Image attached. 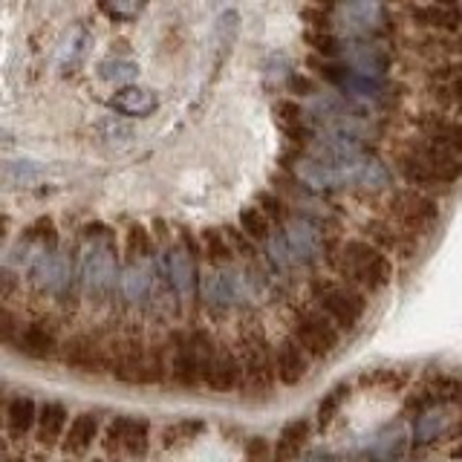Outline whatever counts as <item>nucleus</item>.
<instances>
[{
    "label": "nucleus",
    "instance_id": "5fc2aeb1",
    "mask_svg": "<svg viewBox=\"0 0 462 462\" xmlns=\"http://www.w3.org/2000/svg\"><path fill=\"white\" fill-rule=\"evenodd\" d=\"M98 9L105 14H110L113 21H130V18H136V14L144 12L142 4H122V0H116V4H101Z\"/></svg>",
    "mask_w": 462,
    "mask_h": 462
},
{
    "label": "nucleus",
    "instance_id": "f257e3e1",
    "mask_svg": "<svg viewBox=\"0 0 462 462\" xmlns=\"http://www.w3.org/2000/svg\"><path fill=\"white\" fill-rule=\"evenodd\" d=\"M119 245H116V231L105 223H90L84 228V249L79 252V278L81 295L90 310H105L116 303V289H119Z\"/></svg>",
    "mask_w": 462,
    "mask_h": 462
},
{
    "label": "nucleus",
    "instance_id": "864d4df0",
    "mask_svg": "<svg viewBox=\"0 0 462 462\" xmlns=\"http://www.w3.org/2000/svg\"><path fill=\"white\" fill-rule=\"evenodd\" d=\"M38 177H41V168L32 162V159H12V165H9V180L12 182L26 185V182H32Z\"/></svg>",
    "mask_w": 462,
    "mask_h": 462
},
{
    "label": "nucleus",
    "instance_id": "aec40b11",
    "mask_svg": "<svg viewBox=\"0 0 462 462\" xmlns=\"http://www.w3.org/2000/svg\"><path fill=\"white\" fill-rule=\"evenodd\" d=\"M411 127L416 136H425L428 142L439 144V148L451 151L462 159V119H457V116L428 107L411 116Z\"/></svg>",
    "mask_w": 462,
    "mask_h": 462
},
{
    "label": "nucleus",
    "instance_id": "6e6d98bb",
    "mask_svg": "<svg viewBox=\"0 0 462 462\" xmlns=\"http://www.w3.org/2000/svg\"><path fill=\"white\" fill-rule=\"evenodd\" d=\"M272 457V448L263 437H252L249 442H245V462H269Z\"/></svg>",
    "mask_w": 462,
    "mask_h": 462
},
{
    "label": "nucleus",
    "instance_id": "9d476101",
    "mask_svg": "<svg viewBox=\"0 0 462 462\" xmlns=\"http://www.w3.org/2000/svg\"><path fill=\"white\" fill-rule=\"evenodd\" d=\"M384 211H387L390 223H396L399 228H404L413 237L428 235V231L439 223V214H442L437 197L416 191V188H408V185L390 188Z\"/></svg>",
    "mask_w": 462,
    "mask_h": 462
},
{
    "label": "nucleus",
    "instance_id": "c756f323",
    "mask_svg": "<svg viewBox=\"0 0 462 462\" xmlns=\"http://www.w3.org/2000/svg\"><path fill=\"white\" fill-rule=\"evenodd\" d=\"M312 437V422L307 416H298L292 422H286L274 442V462H298L303 457Z\"/></svg>",
    "mask_w": 462,
    "mask_h": 462
},
{
    "label": "nucleus",
    "instance_id": "5701e85b",
    "mask_svg": "<svg viewBox=\"0 0 462 462\" xmlns=\"http://www.w3.org/2000/svg\"><path fill=\"white\" fill-rule=\"evenodd\" d=\"M402 12L422 32H462V4H408Z\"/></svg>",
    "mask_w": 462,
    "mask_h": 462
},
{
    "label": "nucleus",
    "instance_id": "052dcab7",
    "mask_svg": "<svg viewBox=\"0 0 462 462\" xmlns=\"http://www.w3.org/2000/svg\"><path fill=\"white\" fill-rule=\"evenodd\" d=\"M448 457H451L454 462H462V439H459V445H454L451 451H448Z\"/></svg>",
    "mask_w": 462,
    "mask_h": 462
},
{
    "label": "nucleus",
    "instance_id": "393cba45",
    "mask_svg": "<svg viewBox=\"0 0 462 462\" xmlns=\"http://www.w3.org/2000/svg\"><path fill=\"white\" fill-rule=\"evenodd\" d=\"M98 437H101V416L98 413L84 411L79 416H72L69 428L64 433V442H61V454L67 459H84L93 451Z\"/></svg>",
    "mask_w": 462,
    "mask_h": 462
},
{
    "label": "nucleus",
    "instance_id": "39448f33",
    "mask_svg": "<svg viewBox=\"0 0 462 462\" xmlns=\"http://www.w3.org/2000/svg\"><path fill=\"white\" fill-rule=\"evenodd\" d=\"M235 350L243 365V390L257 396H269L278 387V370H274V344L269 341L263 324L245 315L237 327Z\"/></svg>",
    "mask_w": 462,
    "mask_h": 462
},
{
    "label": "nucleus",
    "instance_id": "bb28decb",
    "mask_svg": "<svg viewBox=\"0 0 462 462\" xmlns=\"http://www.w3.org/2000/svg\"><path fill=\"white\" fill-rule=\"evenodd\" d=\"M67 428H69V411H67V404L55 402V399L43 402L41 408H38L35 442L41 448H47V451H52V448H61Z\"/></svg>",
    "mask_w": 462,
    "mask_h": 462
},
{
    "label": "nucleus",
    "instance_id": "412c9836",
    "mask_svg": "<svg viewBox=\"0 0 462 462\" xmlns=\"http://www.w3.org/2000/svg\"><path fill=\"white\" fill-rule=\"evenodd\" d=\"M390 168H393L396 177L408 185V188H416V191H425L430 197H445L454 191V185H448L437 171H430L425 162H419L416 156H411L404 148L393 144V156H390Z\"/></svg>",
    "mask_w": 462,
    "mask_h": 462
},
{
    "label": "nucleus",
    "instance_id": "9b49d317",
    "mask_svg": "<svg viewBox=\"0 0 462 462\" xmlns=\"http://www.w3.org/2000/svg\"><path fill=\"white\" fill-rule=\"evenodd\" d=\"M58 361L79 375H110V338L90 329L72 332L58 350Z\"/></svg>",
    "mask_w": 462,
    "mask_h": 462
},
{
    "label": "nucleus",
    "instance_id": "79ce46f5",
    "mask_svg": "<svg viewBox=\"0 0 462 462\" xmlns=\"http://www.w3.org/2000/svg\"><path fill=\"white\" fill-rule=\"evenodd\" d=\"M350 390H353L350 382H341V384H336V387H332L329 393L321 399V404H318V428L327 430V428L332 425V419L338 416V411L344 408V402L350 399Z\"/></svg>",
    "mask_w": 462,
    "mask_h": 462
},
{
    "label": "nucleus",
    "instance_id": "2f4dec72",
    "mask_svg": "<svg viewBox=\"0 0 462 462\" xmlns=\"http://www.w3.org/2000/svg\"><path fill=\"white\" fill-rule=\"evenodd\" d=\"M263 260H266V266L274 274H278V278H292L295 269H300L295 263L292 249H289V240H286V231L283 228H274L272 231L269 243L263 245Z\"/></svg>",
    "mask_w": 462,
    "mask_h": 462
},
{
    "label": "nucleus",
    "instance_id": "c03bdc74",
    "mask_svg": "<svg viewBox=\"0 0 462 462\" xmlns=\"http://www.w3.org/2000/svg\"><path fill=\"white\" fill-rule=\"evenodd\" d=\"M202 430H206V422H202V419H177V422H171V425L162 428V445L165 448H177L182 442L197 439Z\"/></svg>",
    "mask_w": 462,
    "mask_h": 462
},
{
    "label": "nucleus",
    "instance_id": "423d86ee",
    "mask_svg": "<svg viewBox=\"0 0 462 462\" xmlns=\"http://www.w3.org/2000/svg\"><path fill=\"white\" fill-rule=\"evenodd\" d=\"M307 292H310L312 307L318 312H324L341 336L344 332H353L365 321V315L370 310V300L361 289L344 283L338 278H327V274H312L307 283Z\"/></svg>",
    "mask_w": 462,
    "mask_h": 462
},
{
    "label": "nucleus",
    "instance_id": "b1692460",
    "mask_svg": "<svg viewBox=\"0 0 462 462\" xmlns=\"http://www.w3.org/2000/svg\"><path fill=\"white\" fill-rule=\"evenodd\" d=\"M202 387L214 390V393H235V390H243V365L231 344L220 341L214 365L206 375V382H202Z\"/></svg>",
    "mask_w": 462,
    "mask_h": 462
},
{
    "label": "nucleus",
    "instance_id": "7ed1b4c3",
    "mask_svg": "<svg viewBox=\"0 0 462 462\" xmlns=\"http://www.w3.org/2000/svg\"><path fill=\"white\" fill-rule=\"evenodd\" d=\"M26 283L35 295L52 298L58 307L76 312L81 295L79 278V252L76 249H55V252H35L32 263L26 269Z\"/></svg>",
    "mask_w": 462,
    "mask_h": 462
},
{
    "label": "nucleus",
    "instance_id": "cd10ccee",
    "mask_svg": "<svg viewBox=\"0 0 462 462\" xmlns=\"http://www.w3.org/2000/svg\"><path fill=\"white\" fill-rule=\"evenodd\" d=\"M107 105L119 116H127V119H148V116L159 110V96L151 87L130 84V87H119V90L110 96Z\"/></svg>",
    "mask_w": 462,
    "mask_h": 462
},
{
    "label": "nucleus",
    "instance_id": "4d7b16f0",
    "mask_svg": "<svg viewBox=\"0 0 462 462\" xmlns=\"http://www.w3.org/2000/svg\"><path fill=\"white\" fill-rule=\"evenodd\" d=\"M298 462H336V457L327 454V451H321V448H315V451H307Z\"/></svg>",
    "mask_w": 462,
    "mask_h": 462
},
{
    "label": "nucleus",
    "instance_id": "72a5a7b5",
    "mask_svg": "<svg viewBox=\"0 0 462 462\" xmlns=\"http://www.w3.org/2000/svg\"><path fill=\"white\" fill-rule=\"evenodd\" d=\"M122 252H125L122 260H153L159 254V245L153 240V231H148L142 223L127 226Z\"/></svg>",
    "mask_w": 462,
    "mask_h": 462
},
{
    "label": "nucleus",
    "instance_id": "1a4fd4ad",
    "mask_svg": "<svg viewBox=\"0 0 462 462\" xmlns=\"http://www.w3.org/2000/svg\"><path fill=\"white\" fill-rule=\"evenodd\" d=\"M289 336L298 341V346L310 356V361H327L341 346V332L312 303H292Z\"/></svg>",
    "mask_w": 462,
    "mask_h": 462
},
{
    "label": "nucleus",
    "instance_id": "4c0bfd02",
    "mask_svg": "<svg viewBox=\"0 0 462 462\" xmlns=\"http://www.w3.org/2000/svg\"><path fill=\"white\" fill-rule=\"evenodd\" d=\"M257 208L263 211V217L272 223V228H286V223L292 220V208H289V202L274 191V188H263V191H257Z\"/></svg>",
    "mask_w": 462,
    "mask_h": 462
},
{
    "label": "nucleus",
    "instance_id": "473e14b6",
    "mask_svg": "<svg viewBox=\"0 0 462 462\" xmlns=\"http://www.w3.org/2000/svg\"><path fill=\"white\" fill-rule=\"evenodd\" d=\"M199 245H202V257H206L208 269L237 266V257H235V252H231V243H228L223 228H206L199 235Z\"/></svg>",
    "mask_w": 462,
    "mask_h": 462
},
{
    "label": "nucleus",
    "instance_id": "37998d69",
    "mask_svg": "<svg viewBox=\"0 0 462 462\" xmlns=\"http://www.w3.org/2000/svg\"><path fill=\"white\" fill-rule=\"evenodd\" d=\"M125 430H127V413L113 416L101 430V451L110 459L125 457Z\"/></svg>",
    "mask_w": 462,
    "mask_h": 462
},
{
    "label": "nucleus",
    "instance_id": "603ef678",
    "mask_svg": "<svg viewBox=\"0 0 462 462\" xmlns=\"http://www.w3.org/2000/svg\"><path fill=\"white\" fill-rule=\"evenodd\" d=\"M318 90H321L318 81L310 79V76H303V72H289V76H286V93H295L300 98H312Z\"/></svg>",
    "mask_w": 462,
    "mask_h": 462
},
{
    "label": "nucleus",
    "instance_id": "49530a36",
    "mask_svg": "<svg viewBox=\"0 0 462 462\" xmlns=\"http://www.w3.org/2000/svg\"><path fill=\"white\" fill-rule=\"evenodd\" d=\"M23 235L35 243V249L41 252H55L61 249V237H58V228H55V220L52 217H38V220L29 226Z\"/></svg>",
    "mask_w": 462,
    "mask_h": 462
},
{
    "label": "nucleus",
    "instance_id": "bf43d9fd",
    "mask_svg": "<svg viewBox=\"0 0 462 462\" xmlns=\"http://www.w3.org/2000/svg\"><path fill=\"white\" fill-rule=\"evenodd\" d=\"M9 228H12L9 214H0V240H6V237H9Z\"/></svg>",
    "mask_w": 462,
    "mask_h": 462
},
{
    "label": "nucleus",
    "instance_id": "13d9d810",
    "mask_svg": "<svg viewBox=\"0 0 462 462\" xmlns=\"http://www.w3.org/2000/svg\"><path fill=\"white\" fill-rule=\"evenodd\" d=\"M9 390L4 387V384H0V428H4L6 425V411H9Z\"/></svg>",
    "mask_w": 462,
    "mask_h": 462
},
{
    "label": "nucleus",
    "instance_id": "680f3d73",
    "mask_svg": "<svg viewBox=\"0 0 462 462\" xmlns=\"http://www.w3.org/2000/svg\"><path fill=\"white\" fill-rule=\"evenodd\" d=\"M454 433H457V437L462 439V416L457 419V425H454Z\"/></svg>",
    "mask_w": 462,
    "mask_h": 462
},
{
    "label": "nucleus",
    "instance_id": "a211bd4d",
    "mask_svg": "<svg viewBox=\"0 0 462 462\" xmlns=\"http://www.w3.org/2000/svg\"><path fill=\"white\" fill-rule=\"evenodd\" d=\"M274 122H278L283 142H286V153L283 156H303L310 151V144L315 139V130L303 113V105L295 98H278L272 105Z\"/></svg>",
    "mask_w": 462,
    "mask_h": 462
},
{
    "label": "nucleus",
    "instance_id": "ea45409f",
    "mask_svg": "<svg viewBox=\"0 0 462 462\" xmlns=\"http://www.w3.org/2000/svg\"><path fill=\"white\" fill-rule=\"evenodd\" d=\"M425 87H462V61L459 58H445V61H433L425 72Z\"/></svg>",
    "mask_w": 462,
    "mask_h": 462
},
{
    "label": "nucleus",
    "instance_id": "a19ab883",
    "mask_svg": "<svg viewBox=\"0 0 462 462\" xmlns=\"http://www.w3.org/2000/svg\"><path fill=\"white\" fill-rule=\"evenodd\" d=\"M87 50H90V32L84 26H76L61 50V72H76L84 61Z\"/></svg>",
    "mask_w": 462,
    "mask_h": 462
},
{
    "label": "nucleus",
    "instance_id": "6e6552de",
    "mask_svg": "<svg viewBox=\"0 0 462 462\" xmlns=\"http://www.w3.org/2000/svg\"><path fill=\"white\" fill-rule=\"evenodd\" d=\"M332 32L344 41H387L393 35V14L390 6L373 0H353V4L332 6Z\"/></svg>",
    "mask_w": 462,
    "mask_h": 462
},
{
    "label": "nucleus",
    "instance_id": "58836bf2",
    "mask_svg": "<svg viewBox=\"0 0 462 462\" xmlns=\"http://www.w3.org/2000/svg\"><path fill=\"white\" fill-rule=\"evenodd\" d=\"M237 228L243 231L245 237H249L252 243H257L260 249L269 243V237H272V223L263 217V211H260L257 206H249V208H243L240 211V217H237Z\"/></svg>",
    "mask_w": 462,
    "mask_h": 462
},
{
    "label": "nucleus",
    "instance_id": "e433bc0d",
    "mask_svg": "<svg viewBox=\"0 0 462 462\" xmlns=\"http://www.w3.org/2000/svg\"><path fill=\"white\" fill-rule=\"evenodd\" d=\"M139 76V64L134 58H122V55H110L105 61L98 64V79L107 81V84H119V87H130Z\"/></svg>",
    "mask_w": 462,
    "mask_h": 462
},
{
    "label": "nucleus",
    "instance_id": "7c9ffc66",
    "mask_svg": "<svg viewBox=\"0 0 462 462\" xmlns=\"http://www.w3.org/2000/svg\"><path fill=\"white\" fill-rule=\"evenodd\" d=\"M448 428H451V411H448L445 404H437V408H428L422 413H416L411 439L416 445H430L439 437H445Z\"/></svg>",
    "mask_w": 462,
    "mask_h": 462
},
{
    "label": "nucleus",
    "instance_id": "a878e982",
    "mask_svg": "<svg viewBox=\"0 0 462 462\" xmlns=\"http://www.w3.org/2000/svg\"><path fill=\"white\" fill-rule=\"evenodd\" d=\"M310 356L300 350L298 341L289 336H281L274 341V370H278V384L283 387H295L303 382V375L310 373Z\"/></svg>",
    "mask_w": 462,
    "mask_h": 462
},
{
    "label": "nucleus",
    "instance_id": "de8ad7c7",
    "mask_svg": "<svg viewBox=\"0 0 462 462\" xmlns=\"http://www.w3.org/2000/svg\"><path fill=\"white\" fill-rule=\"evenodd\" d=\"M223 231H226V237L231 243V252H235L240 266H254V263H260V245L257 243H252L249 237H245L237 226H226Z\"/></svg>",
    "mask_w": 462,
    "mask_h": 462
},
{
    "label": "nucleus",
    "instance_id": "c85d7f7f",
    "mask_svg": "<svg viewBox=\"0 0 462 462\" xmlns=\"http://www.w3.org/2000/svg\"><path fill=\"white\" fill-rule=\"evenodd\" d=\"M38 408L41 404L29 396V393H12L9 399V411H6V437L9 442H23L29 433L38 425Z\"/></svg>",
    "mask_w": 462,
    "mask_h": 462
},
{
    "label": "nucleus",
    "instance_id": "0eeeda50",
    "mask_svg": "<svg viewBox=\"0 0 462 462\" xmlns=\"http://www.w3.org/2000/svg\"><path fill=\"white\" fill-rule=\"evenodd\" d=\"M199 257L202 245L199 237L191 235V228H180V237L156 254V272L173 286L182 310L191 307L199 295Z\"/></svg>",
    "mask_w": 462,
    "mask_h": 462
},
{
    "label": "nucleus",
    "instance_id": "6ab92c4d",
    "mask_svg": "<svg viewBox=\"0 0 462 462\" xmlns=\"http://www.w3.org/2000/svg\"><path fill=\"white\" fill-rule=\"evenodd\" d=\"M61 344H64L61 324H58L55 318H35V321L23 324L12 350L29 361H50V358H58Z\"/></svg>",
    "mask_w": 462,
    "mask_h": 462
},
{
    "label": "nucleus",
    "instance_id": "f704fd0d",
    "mask_svg": "<svg viewBox=\"0 0 462 462\" xmlns=\"http://www.w3.org/2000/svg\"><path fill=\"white\" fill-rule=\"evenodd\" d=\"M151 451V419L148 416H130L127 413V430H125V457L127 459H144Z\"/></svg>",
    "mask_w": 462,
    "mask_h": 462
},
{
    "label": "nucleus",
    "instance_id": "2eb2a0df",
    "mask_svg": "<svg viewBox=\"0 0 462 462\" xmlns=\"http://www.w3.org/2000/svg\"><path fill=\"white\" fill-rule=\"evenodd\" d=\"M156 286V257L153 260H122L116 303L125 310H151Z\"/></svg>",
    "mask_w": 462,
    "mask_h": 462
},
{
    "label": "nucleus",
    "instance_id": "dca6fc26",
    "mask_svg": "<svg viewBox=\"0 0 462 462\" xmlns=\"http://www.w3.org/2000/svg\"><path fill=\"white\" fill-rule=\"evenodd\" d=\"M283 231H286L289 249H292L298 266H318V263H324V260H332V245H329L332 237L312 220L292 217Z\"/></svg>",
    "mask_w": 462,
    "mask_h": 462
},
{
    "label": "nucleus",
    "instance_id": "ddd939ff",
    "mask_svg": "<svg viewBox=\"0 0 462 462\" xmlns=\"http://www.w3.org/2000/svg\"><path fill=\"white\" fill-rule=\"evenodd\" d=\"M338 64L353 69L356 76L365 79H390V72L396 67V52L390 47V41H344Z\"/></svg>",
    "mask_w": 462,
    "mask_h": 462
},
{
    "label": "nucleus",
    "instance_id": "f3484780",
    "mask_svg": "<svg viewBox=\"0 0 462 462\" xmlns=\"http://www.w3.org/2000/svg\"><path fill=\"white\" fill-rule=\"evenodd\" d=\"M367 243H373L375 249L384 252L390 260L399 257V260H413L419 254V237L408 235L404 228H399L396 223H390L387 217H367L365 223H361V235Z\"/></svg>",
    "mask_w": 462,
    "mask_h": 462
},
{
    "label": "nucleus",
    "instance_id": "a18cd8bd",
    "mask_svg": "<svg viewBox=\"0 0 462 462\" xmlns=\"http://www.w3.org/2000/svg\"><path fill=\"white\" fill-rule=\"evenodd\" d=\"M425 98L430 101L433 110L462 119V87H425Z\"/></svg>",
    "mask_w": 462,
    "mask_h": 462
},
{
    "label": "nucleus",
    "instance_id": "3c124183",
    "mask_svg": "<svg viewBox=\"0 0 462 462\" xmlns=\"http://www.w3.org/2000/svg\"><path fill=\"white\" fill-rule=\"evenodd\" d=\"M23 289V272L14 269L12 263H0V300L18 298Z\"/></svg>",
    "mask_w": 462,
    "mask_h": 462
},
{
    "label": "nucleus",
    "instance_id": "20e7f679",
    "mask_svg": "<svg viewBox=\"0 0 462 462\" xmlns=\"http://www.w3.org/2000/svg\"><path fill=\"white\" fill-rule=\"evenodd\" d=\"M332 269H336V278L361 289L365 295H379L393 283V260L384 252L375 249L373 243L365 237H350L338 245L336 257H332Z\"/></svg>",
    "mask_w": 462,
    "mask_h": 462
},
{
    "label": "nucleus",
    "instance_id": "4be33fe9",
    "mask_svg": "<svg viewBox=\"0 0 462 462\" xmlns=\"http://www.w3.org/2000/svg\"><path fill=\"white\" fill-rule=\"evenodd\" d=\"M396 144H399V148L408 151L411 156H416L419 162H425L430 171H437L448 185H457V182L462 180V159H459L457 153H451V151L439 148V144L428 142L425 136L411 134V136L399 139Z\"/></svg>",
    "mask_w": 462,
    "mask_h": 462
},
{
    "label": "nucleus",
    "instance_id": "f8f14e48",
    "mask_svg": "<svg viewBox=\"0 0 462 462\" xmlns=\"http://www.w3.org/2000/svg\"><path fill=\"white\" fill-rule=\"evenodd\" d=\"M148 375V338L139 327L110 336V379L127 387H144Z\"/></svg>",
    "mask_w": 462,
    "mask_h": 462
},
{
    "label": "nucleus",
    "instance_id": "09e8293b",
    "mask_svg": "<svg viewBox=\"0 0 462 462\" xmlns=\"http://www.w3.org/2000/svg\"><path fill=\"white\" fill-rule=\"evenodd\" d=\"M237 32H240V14L235 9H226L220 12V18L214 21V38H217V47L223 52L231 47V43L237 41Z\"/></svg>",
    "mask_w": 462,
    "mask_h": 462
},
{
    "label": "nucleus",
    "instance_id": "e2e57ef3",
    "mask_svg": "<svg viewBox=\"0 0 462 462\" xmlns=\"http://www.w3.org/2000/svg\"><path fill=\"white\" fill-rule=\"evenodd\" d=\"M4 136H6V130H4V127H0V142H4Z\"/></svg>",
    "mask_w": 462,
    "mask_h": 462
},
{
    "label": "nucleus",
    "instance_id": "f03ea898",
    "mask_svg": "<svg viewBox=\"0 0 462 462\" xmlns=\"http://www.w3.org/2000/svg\"><path fill=\"white\" fill-rule=\"evenodd\" d=\"M307 67L312 69L315 79H321L329 90L341 93L353 107H358L367 116H384L393 113L402 98H404V84L393 81V79H365L356 76L353 69H346L338 61H327V58L310 55Z\"/></svg>",
    "mask_w": 462,
    "mask_h": 462
},
{
    "label": "nucleus",
    "instance_id": "0e129e2a",
    "mask_svg": "<svg viewBox=\"0 0 462 462\" xmlns=\"http://www.w3.org/2000/svg\"><path fill=\"white\" fill-rule=\"evenodd\" d=\"M9 462H12V459H9ZM14 462H18V459H14Z\"/></svg>",
    "mask_w": 462,
    "mask_h": 462
},
{
    "label": "nucleus",
    "instance_id": "8fccbe9b",
    "mask_svg": "<svg viewBox=\"0 0 462 462\" xmlns=\"http://www.w3.org/2000/svg\"><path fill=\"white\" fill-rule=\"evenodd\" d=\"M21 329H23L21 315L14 310H9L6 303H0V346H14Z\"/></svg>",
    "mask_w": 462,
    "mask_h": 462
},
{
    "label": "nucleus",
    "instance_id": "c9c22d12",
    "mask_svg": "<svg viewBox=\"0 0 462 462\" xmlns=\"http://www.w3.org/2000/svg\"><path fill=\"white\" fill-rule=\"evenodd\" d=\"M165 382H171L168 338H148V375H144V387H159Z\"/></svg>",
    "mask_w": 462,
    "mask_h": 462
},
{
    "label": "nucleus",
    "instance_id": "4468645a",
    "mask_svg": "<svg viewBox=\"0 0 462 462\" xmlns=\"http://www.w3.org/2000/svg\"><path fill=\"white\" fill-rule=\"evenodd\" d=\"M168 367H171V384L182 390L202 387L199 361H197V344L191 327H171L168 329Z\"/></svg>",
    "mask_w": 462,
    "mask_h": 462
}]
</instances>
